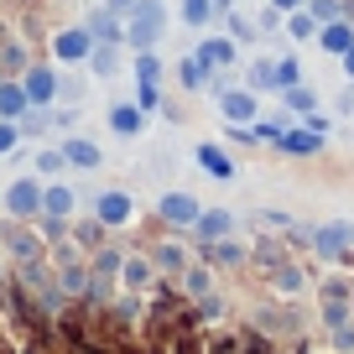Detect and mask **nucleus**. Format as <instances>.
Returning <instances> with one entry per match:
<instances>
[{"label": "nucleus", "instance_id": "31", "mask_svg": "<svg viewBox=\"0 0 354 354\" xmlns=\"http://www.w3.org/2000/svg\"><path fill=\"white\" fill-rule=\"evenodd\" d=\"M63 151H47V146H42V151H37V177H57V172H63Z\"/></svg>", "mask_w": 354, "mask_h": 354}, {"label": "nucleus", "instance_id": "38", "mask_svg": "<svg viewBox=\"0 0 354 354\" xmlns=\"http://www.w3.org/2000/svg\"><path fill=\"white\" fill-rule=\"evenodd\" d=\"M339 68H344V78H349V84H354V47H349V53L339 57Z\"/></svg>", "mask_w": 354, "mask_h": 354}, {"label": "nucleus", "instance_id": "24", "mask_svg": "<svg viewBox=\"0 0 354 354\" xmlns=\"http://www.w3.org/2000/svg\"><path fill=\"white\" fill-rule=\"evenodd\" d=\"M224 26H230V37H234L240 47H255V42H261V26H255L250 16H240V11H224Z\"/></svg>", "mask_w": 354, "mask_h": 354}, {"label": "nucleus", "instance_id": "21", "mask_svg": "<svg viewBox=\"0 0 354 354\" xmlns=\"http://www.w3.org/2000/svg\"><path fill=\"white\" fill-rule=\"evenodd\" d=\"M131 73H136V84H162V57H156V47L151 53H131Z\"/></svg>", "mask_w": 354, "mask_h": 354}, {"label": "nucleus", "instance_id": "17", "mask_svg": "<svg viewBox=\"0 0 354 354\" xmlns=\"http://www.w3.org/2000/svg\"><path fill=\"white\" fill-rule=\"evenodd\" d=\"M234 47H240L234 37H203V42H198V57H203L209 68H230V63H234Z\"/></svg>", "mask_w": 354, "mask_h": 354}, {"label": "nucleus", "instance_id": "36", "mask_svg": "<svg viewBox=\"0 0 354 354\" xmlns=\"http://www.w3.org/2000/svg\"><path fill=\"white\" fill-rule=\"evenodd\" d=\"M156 261H162V266H172V271H177V266H183V250H177V245H162V250H156Z\"/></svg>", "mask_w": 354, "mask_h": 354}, {"label": "nucleus", "instance_id": "1", "mask_svg": "<svg viewBox=\"0 0 354 354\" xmlns=\"http://www.w3.org/2000/svg\"><path fill=\"white\" fill-rule=\"evenodd\" d=\"M167 37V6L162 0H136L125 11V53H151Z\"/></svg>", "mask_w": 354, "mask_h": 354}, {"label": "nucleus", "instance_id": "9", "mask_svg": "<svg viewBox=\"0 0 354 354\" xmlns=\"http://www.w3.org/2000/svg\"><path fill=\"white\" fill-rule=\"evenodd\" d=\"M318 47H323L328 57H344V53L354 47V21H349V16H339V21H323V26H318Z\"/></svg>", "mask_w": 354, "mask_h": 354}, {"label": "nucleus", "instance_id": "3", "mask_svg": "<svg viewBox=\"0 0 354 354\" xmlns=\"http://www.w3.org/2000/svg\"><path fill=\"white\" fill-rule=\"evenodd\" d=\"M88 53H94V37L84 32V26H63V32H53V63H88Z\"/></svg>", "mask_w": 354, "mask_h": 354}, {"label": "nucleus", "instance_id": "34", "mask_svg": "<svg viewBox=\"0 0 354 354\" xmlns=\"http://www.w3.org/2000/svg\"><path fill=\"white\" fill-rule=\"evenodd\" d=\"M136 104H141V110H156V104H162V88H156V84H141V88H136Z\"/></svg>", "mask_w": 354, "mask_h": 354}, {"label": "nucleus", "instance_id": "22", "mask_svg": "<svg viewBox=\"0 0 354 354\" xmlns=\"http://www.w3.org/2000/svg\"><path fill=\"white\" fill-rule=\"evenodd\" d=\"M245 88H250V94H271V88H277V63H271V57H255V68L245 73Z\"/></svg>", "mask_w": 354, "mask_h": 354}, {"label": "nucleus", "instance_id": "18", "mask_svg": "<svg viewBox=\"0 0 354 354\" xmlns=\"http://www.w3.org/2000/svg\"><path fill=\"white\" fill-rule=\"evenodd\" d=\"M73 198H78L73 188H63V183H47V188H42V214H53V219H68V214H73Z\"/></svg>", "mask_w": 354, "mask_h": 354}, {"label": "nucleus", "instance_id": "12", "mask_svg": "<svg viewBox=\"0 0 354 354\" xmlns=\"http://www.w3.org/2000/svg\"><path fill=\"white\" fill-rule=\"evenodd\" d=\"M57 151H63V162H68V167H88V172H94V167L104 162L100 141H88V136H68V141L57 146Z\"/></svg>", "mask_w": 354, "mask_h": 354}, {"label": "nucleus", "instance_id": "16", "mask_svg": "<svg viewBox=\"0 0 354 354\" xmlns=\"http://www.w3.org/2000/svg\"><path fill=\"white\" fill-rule=\"evenodd\" d=\"M193 230L203 234V240H230V230H234V219L224 209H198V219H193Z\"/></svg>", "mask_w": 354, "mask_h": 354}, {"label": "nucleus", "instance_id": "7", "mask_svg": "<svg viewBox=\"0 0 354 354\" xmlns=\"http://www.w3.org/2000/svg\"><path fill=\"white\" fill-rule=\"evenodd\" d=\"M84 32L94 37V42H120V47H125V21L110 11V6H104V0H94V11H88Z\"/></svg>", "mask_w": 354, "mask_h": 354}, {"label": "nucleus", "instance_id": "2", "mask_svg": "<svg viewBox=\"0 0 354 354\" xmlns=\"http://www.w3.org/2000/svg\"><path fill=\"white\" fill-rule=\"evenodd\" d=\"M57 68H47V63H32V68H21V88H26V100H32V110H42V104H57Z\"/></svg>", "mask_w": 354, "mask_h": 354}, {"label": "nucleus", "instance_id": "11", "mask_svg": "<svg viewBox=\"0 0 354 354\" xmlns=\"http://www.w3.org/2000/svg\"><path fill=\"white\" fill-rule=\"evenodd\" d=\"M277 146H281L287 156H318V151H323V136H313L308 125H297V120H292L287 131L277 136Z\"/></svg>", "mask_w": 354, "mask_h": 354}, {"label": "nucleus", "instance_id": "5", "mask_svg": "<svg viewBox=\"0 0 354 354\" xmlns=\"http://www.w3.org/2000/svg\"><path fill=\"white\" fill-rule=\"evenodd\" d=\"M219 115L230 125H250L261 115V94H250V88H219Z\"/></svg>", "mask_w": 354, "mask_h": 354}, {"label": "nucleus", "instance_id": "4", "mask_svg": "<svg viewBox=\"0 0 354 354\" xmlns=\"http://www.w3.org/2000/svg\"><path fill=\"white\" fill-rule=\"evenodd\" d=\"M6 214H11V219L42 214V177H16L11 188H6Z\"/></svg>", "mask_w": 354, "mask_h": 354}, {"label": "nucleus", "instance_id": "15", "mask_svg": "<svg viewBox=\"0 0 354 354\" xmlns=\"http://www.w3.org/2000/svg\"><path fill=\"white\" fill-rule=\"evenodd\" d=\"M26 110H32V100H26L21 78H0V120H21Z\"/></svg>", "mask_w": 354, "mask_h": 354}, {"label": "nucleus", "instance_id": "30", "mask_svg": "<svg viewBox=\"0 0 354 354\" xmlns=\"http://www.w3.org/2000/svg\"><path fill=\"white\" fill-rule=\"evenodd\" d=\"M120 281L125 287H146V281H151V266L146 261H120Z\"/></svg>", "mask_w": 354, "mask_h": 354}, {"label": "nucleus", "instance_id": "25", "mask_svg": "<svg viewBox=\"0 0 354 354\" xmlns=\"http://www.w3.org/2000/svg\"><path fill=\"white\" fill-rule=\"evenodd\" d=\"M349 234H354L349 224H323V230H318V250L323 255H339L344 245H349Z\"/></svg>", "mask_w": 354, "mask_h": 354}, {"label": "nucleus", "instance_id": "10", "mask_svg": "<svg viewBox=\"0 0 354 354\" xmlns=\"http://www.w3.org/2000/svg\"><path fill=\"white\" fill-rule=\"evenodd\" d=\"M120 63H125V47L120 42H94V53H88V73L94 78H120Z\"/></svg>", "mask_w": 354, "mask_h": 354}, {"label": "nucleus", "instance_id": "23", "mask_svg": "<svg viewBox=\"0 0 354 354\" xmlns=\"http://www.w3.org/2000/svg\"><path fill=\"white\" fill-rule=\"evenodd\" d=\"M281 32H287L292 42H313V37H318V21H313L308 11H287L281 16Z\"/></svg>", "mask_w": 354, "mask_h": 354}, {"label": "nucleus", "instance_id": "27", "mask_svg": "<svg viewBox=\"0 0 354 354\" xmlns=\"http://www.w3.org/2000/svg\"><path fill=\"white\" fill-rule=\"evenodd\" d=\"M302 11L313 16V21H339V16H349V6H344V0H308V6H302Z\"/></svg>", "mask_w": 354, "mask_h": 354}, {"label": "nucleus", "instance_id": "13", "mask_svg": "<svg viewBox=\"0 0 354 354\" xmlns=\"http://www.w3.org/2000/svg\"><path fill=\"white\" fill-rule=\"evenodd\" d=\"M193 156H198V167H203L209 177H219V183H230V177H234V162H230V151H224L219 141H203Z\"/></svg>", "mask_w": 354, "mask_h": 354}, {"label": "nucleus", "instance_id": "35", "mask_svg": "<svg viewBox=\"0 0 354 354\" xmlns=\"http://www.w3.org/2000/svg\"><path fill=\"white\" fill-rule=\"evenodd\" d=\"M297 125H308V131L313 136H328V115H323V110H313V115H302V120Z\"/></svg>", "mask_w": 354, "mask_h": 354}, {"label": "nucleus", "instance_id": "8", "mask_svg": "<svg viewBox=\"0 0 354 354\" xmlns=\"http://www.w3.org/2000/svg\"><path fill=\"white\" fill-rule=\"evenodd\" d=\"M156 209H162L167 224H177V230H193V219H198L203 203L193 198V193H162V203H156Z\"/></svg>", "mask_w": 354, "mask_h": 354}, {"label": "nucleus", "instance_id": "26", "mask_svg": "<svg viewBox=\"0 0 354 354\" xmlns=\"http://www.w3.org/2000/svg\"><path fill=\"white\" fill-rule=\"evenodd\" d=\"M209 21H214V0H183V26L203 32Z\"/></svg>", "mask_w": 354, "mask_h": 354}, {"label": "nucleus", "instance_id": "6", "mask_svg": "<svg viewBox=\"0 0 354 354\" xmlns=\"http://www.w3.org/2000/svg\"><path fill=\"white\" fill-rule=\"evenodd\" d=\"M131 214H136V198H131V193H120V188H110V193H100V198H94V219H100L104 230L131 224Z\"/></svg>", "mask_w": 354, "mask_h": 354}, {"label": "nucleus", "instance_id": "32", "mask_svg": "<svg viewBox=\"0 0 354 354\" xmlns=\"http://www.w3.org/2000/svg\"><path fill=\"white\" fill-rule=\"evenodd\" d=\"M292 84H302V63L297 57H281L277 63V88H292Z\"/></svg>", "mask_w": 354, "mask_h": 354}, {"label": "nucleus", "instance_id": "28", "mask_svg": "<svg viewBox=\"0 0 354 354\" xmlns=\"http://www.w3.org/2000/svg\"><path fill=\"white\" fill-rule=\"evenodd\" d=\"M6 250L21 255V261H32V255H37V234H26V230H6Z\"/></svg>", "mask_w": 354, "mask_h": 354}, {"label": "nucleus", "instance_id": "14", "mask_svg": "<svg viewBox=\"0 0 354 354\" xmlns=\"http://www.w3.org/2000/svg\"><path fill=\"white\" fill-rule=\"evenodd\" d=\"M141 125H146V110H141L136 100L110 104V131H115V136H141Z\"/></svg>", "mask_w": 354, "mask_h": 354}, {"label": "nucleus", "instance_id": "33", "mask_svg": "<svg viewBox=\"0 0 354 354\" xmlns=\"http://www.w3.org/2000/svg\"><path fill=\"white\" fill-rule=\"evenodd\" d=\"M16 146H21V125H16V120H0V156L16 151Z\"/></svg>", "mask_w": 354, "mask_h": 354}, {"label": "nucleus", "instance_id": "37", "mask_svg": "<svg viewBox=\"0 0 354 354\" xmlns=\"http://www.w3.org/2000/svg\"><path fill=\"white\" fill-rule=\"evenodd\" d=\"M266 6H271V11H281V16H287V11H302L308 0H266Z\"/></svg>", "mask_w": 354, "mask_h": 354}, {"label": "nucleus", "instance_id": "20", "mask_svg": "<svg viewBox=\"0 0 354 354\" xmlns=\"http://www.w3.org/2000/svg\"><path fill=\"white\" fill-rule=\"evenodd\" d=\"M209 73H214V68L203 63L198 53H188V57H183V63H177V84L188 88V94H193V88H203V84H209Z\"/></svg>", "mask_w": 354, "mask_h": 354}, {"label": "nucleus", "instance_id": "19", "mask_svg": "<svg viewBox=\"0 0 354 354\" xmlns=\"http://www.w3.org/2000/svg\"><path fill=\"white\" fill-rule=\"evenodd\" d=\"M281 104H287V115H292V120H302V115H313V110H318V94H313L308 84H292V88H281Z\"/></svg>", "mask_w": 354, "mask_h": 354}, {"label": "nucleus", "instance_id": "29", "mask_svg": "<svg viewBox=\"0 0 354 354\" xmlns=\"http://www.w3.org/2000/svg\"><path fill=\"white\" fill-rule=\"evenodd\" d=\"M73 240L84 245V250H100V245H104V224H100V219H84V224L73 230Z\"/></svg>", "mask_w": 354, "mask_h": 354}, {"label": "nucleus", "instance_id": "40", "mask_svg": "<svg viewBox=\"0 0 354 354\" xmlns=\"http://www.w3.org/2000/svg\"><path fill=\"white\" fill-rule=\"evenodd\" d=\"M349 110H354V88H349V94L339 100V115H349Z\"/></svg>", "mask_w": 354, "mask_h": 354}, {"label": "nucleus", "instance_id": "39", "mask_svg": "<svg viewBox=\"0 0 354 354\" xmlns=\"http://www.w3.org/2000/svg\"><path fill=\"white\" fill-rule=\"evenodd\" d=\"M104 6H110V11H115V16H120V21H125V11H131L136 0H104Z\"/></svg>", "mask_w": 354, "mask_h": 354}]
</instances>
